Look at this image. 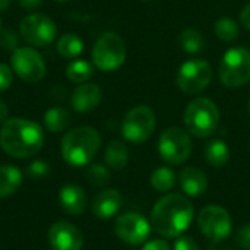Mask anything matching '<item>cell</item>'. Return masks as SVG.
<instances>
[{
    "label": "cell",
    "mask_w": 250,
    "mask_h": 250,
    "mask_svg": "<svg viewBox=\"0 0 250 250\" xmlns=\"http://www.w3.org/2000/svg\"><path fill=\"white\" fill-rule=\"evenodd\" d=\"M12 70L25 82L35 83L45 76V63L38 51L31 47H18L12 53Z\"/></svg>",
    "instance_id": "12"
},
{
    "label": "cell",
    "mask_w": 250,
    "mask_h": 250,
    "mask_svg": "<svg viewBox=\"0 0 250 250\" xmlns=\"http://www.w3.org/2000/svg\"><path fill=\"white\" fill-rule=\"evenodd\" d=\"M92 73H94V67L86 60H73L66 67V76L69 78V81L75 83L86 82L92 76Z\"/></svg>",
    "instance_id": "26"
},
{
    "label": "cell",
    "mask_w": 250,
    "mask_h": 250,
    "mask_svg": "<svg viewBox=\"0 0 250 250\" xmlns=\"http://www.w3.org/2000/svg\"><path fill=\"white\" fill-rule=\"evenodd\" d=\"M174 185H176V174L168 167H160L151 174V186L160 193H166L171 190Z\"/></svg>",
    "instance_id": "25"
},
{
    "label": "cell",
    "mask_w": 250,
    "mask_h": 250,
    "mask_svg": "<svg viewBox=\"0 0 250 250\" xmlns=\"http://www.w3.org/2000/svg\"><path fill=\"white\" fill-rule=\"evenodd\" d=\"M105 163L113 170H123L129 163V149L122 141H111L105 148Z\"/></svg>",
    "instance_id": "20"
},
{
    "label": "cell",
    "mask_w": 250,
    "mask_h": 250,
    "mask_svg": "<svg viewBox=\"0 0 250 250\" xmlns=\"http://www.w3.org/2000/svg\"><path fill=\"white\" fill-rule=\"evenodd\" d=\"M54 1H59V3H63V1H67V0H54Z\"/></svg>",
    "instance_id": "40"
},
{
    "label": "cell",
    "mask_w": 250,
    "mask_h": 250,
    "mask_svg": "<svg viewBox=\"0 0 250 250\" xmlns=\"http://www.w3.org/2000/svg\"><path fill=\"white\" fill-rule=\"evenodd\" d=\"M13 81V70L7 64L0 63V92L6 91Z\"/></svg>",
    "instance_id": "32"
},
{
    "label": "cell",
    "mask_w": 250,
    "mask_h": 250,
    "mask_svg": "<svg viewBox=\"0 0 250 250\" xmlns=\"http://www.w3.org/2000/svg\"><path fill=\"white\" fill-rule=\"evenodd\" d=\"M126 60L125 40L116 32L103 34L92 48V62L95 67L103 72H113L119 69Z\"/></svg>",
    "instance_id": "6"
},
{
    "label": "cell",
    "mask_w": 250,
    "mask_h": 250,
    "mask_svg": "<svg viewBox=\"0 0 250 250\" xmlns=\"http://www.w3.org/2000/svg\"><path fill=\"white\" fill-rule=\"evenodd\" d=\"M114 233L122 242L132 246H138L148 240L151 234V224L144 215L136 212H127L116 220Z\"/></svg>",
    "instance_id": "13"
},
{
    "label": "cell",
    "mask_w": 250,
    "mask_h": 250,
    "mask_svg": "<svg viewBox=\"0 0 250 250\" xmlns=\"http://www.w3.org/2000/svg\"><path fill=\"white\" fill-rule=\"evenodd\" d=\"M100 145L101 138L94 127H76L67 132L62 139V155L67 164L82 167L92 161Z\"/></svg>",
    "instance_id": "3"
},
{
    "label": "cell",
    "mask_w": 250,
    "mask_h": 250,
    "mask_svg": "<svg viewBox=\"0 0 250 250\" xmlns=\"http://www.w3.org/2000/svg\"><path fill=\"white\" fill-rule=\"evenodd\" d=\"M204 155H205V160L209 166L223 167L224 164H227V161L230 158V149L224 141L212 139L205 145Z\"/></svg>",
    "instance_id": "21"
},
{
    "label": "cell",
    "mask_w": 250,
    "mask_h": 250,
    "mask_svg": "<svg viewBox=\"0 0 250 250\" xmlns=\"http://www.w3.org/2000/svg\"><path fill=\"white\" fill-rule=\"evenodd\" d=\"M193 151V144L188 132L179 127L166 129L158 141V152L161 158L173 166L183 164L189 160Z\"/></svg>",
    "instance_id": "7"
},
{
    "label": "cell",
    "mask_w": 250,
    "mask_h": 250,
    "mask_svg": "<svg viewBox=\"0 0 250 250\" xmlns=\"http://www.w3.org/2000/svg\"><path fill=\"white\" fill-rule=\"evenodd\" d=\"M157 126V119L148 105H138L132 108L123 119L122 135L132 144H142L148 141Z\"/></svg>",
    "instance_id": "8"
},
{
    "label": "cell",
    "mask_w": 250,
    "mask_h": 250,
    "mask_svg": "<svg viewBox=\"0 0 250 250\" xmlns=\"http://www.w3.org/2000/svg\"><path fill=\"white\" fill-rule=\"evenodd\" d=\"M240 22L243 23V26H245L246 29H249L250 31V4H246V6L243 7V10H242V13H240Z\"/></svg>",
    "instance_id": "36"
},
{
    "label": "cell",
    "mask_w": 250,
    "mask_h": 250,
    "mask_svg": "<svg viewBox=\"0 0 250 250\" xmlns=\"http://www.w3.org/2000/svg\"><path fill=\"white\" fill-rule=\"evenodd\" d=\"M249 113H250V101H249Z\"/></svg>",
    "instance_id": "43"
},
{
    "label": "cell",
    "mask_w": 250,
    "mask_h": 250,
    "mask_svg": "<svg viewBox=\"0 0 250 250\" xmlns=\"http://www.w3.org/2000/svg\"><path fill=\"white\" fill-rule=\"evenodd\" d=\"M141 250H170V245L166 240L161 239H155V240H149L146 242Z\"/></svg>",
    "instance_id": "34"
},
{
    "label": "cell",
    "mask_w": 250,
    "mask_h": 250,
    "mask_svg": "<svg viewBox=\"0 0 250 250\" xmlns=\"http://www.w3.org/2000/svg\"><path fill=\"white\" fill-rule=\"evenodd\" d=\"M44 125H45L47 130H50L53 133L63 132L70 125V114L67 110L62 108V107H53L45 111Z\"/></svg>",
    "instance_id": "22"
},
{
    "label": "cell",
    "mask_w": 250,
    "mask_h": 250,
    "mask_svg": "<svg viewBox=\"0 0 250 250\" xmlns=\"http://www.w3.org/2000/svg\"><path fill=\"white\" fill-rule=\"evenodd\" d=\"M174 250H201V248L190 237H177L174 243Z\"/></svg>",
    "instance_id": "33"
},
{
    "label": "cell",
    "mask_w": 250,
    "mask_h": 250,
    "mask_svg": "<svg viewBox=\"0 0 250 250\" xmlns=\"http://www.w3.org/2000/svg\"><path fill=\"white\" fill-rule=\"evenodd\" d=\"M59 202L66 214L81 215L86 209L88 198L85 190L78 185H66L59 193Z\"/></svg>",
    "instance_id": "16"
},
{
    "label": "cell",
    "mask_w": 250,
    "mask_h": 250,
    "mask_svg": "<svg viewBox=\"0 0 250 250\" xmlns=\"http://www.w3.org/2000/svg\"><path fill=\"white\" fill-rule=\"evenodd\" d=\"M220 81L227 88H240L250 82V51L245 47L227 50L218 67Z\"/></svg>",
    "instance_id": "5"
},
{
    "label": "cell",
    "mask_w": 250,
    "mask_h": 250,
    "mask_svg": "<svg viewBox=\"0 0 250 250\" xmlns=\"http://www.w3.org/2000/svg\"><path fill=\"white\" fill-rule=\"evenodd\" d=\"M19 32L32 47H45L57 37V26L53 19L44 13H31L21 21Z\"/></svg>",
    "instance_id": "10"
},
{
    "label": "cell",
    "mask_w": 250,
    "mask_h": 250,
    "mask_svg": "<svg viewBox=\"0 0 250 250\" xmlns=\"http://www.w3.org/2000/svg\"><path fill=\"white\" fill-rule=\"evenodd\" d=\"M18 3L25 10H35L42 4V0H18Z\"/></svg>",
    "instance_id": "35"
},
{
    "label": "cell",
    "mask_w": 250,
    "mask_h": 250,
    "mask_svg": "<svg viewBox=\"0 0 250 250\" xmlns=\"http://www.w3.org/2000/svg\"><path fill=\"white\" fill-rule=\"evenodd\" d=\"M212 79V67L202 59H192L183 63L177 72V86L189 95L202 92Z\"/></svg>",
    "instance_id": "11"
},
{
    "label": "cell",
    "mask_w": 250,
    "mask_h": 250,
    "mask_svg": "<svg viewBox=\"0 0 250 250\" xmlns=\"http://www.w3.org/2000/svg\"><path fill=\"white\" fill-rule=\"evenodd\" d=\"M214 31H215V35L223 41H234L240 34L237 22L229 16L220 18L214 25Z\"/></svg>",
    "instance_id": "27"
},
{
    "label": "cell",
    "mask_w": 250,
    "mask_h": 250,
    "mask_svg": "<svg viewBox=\"0 0 250 250\" xmlns=\"http://www.w3.org/2000/svg\"><path fill=\"white\" fill-rule=\"evenodd\" d=\"M19 45V37L13 29L0 28V47L7 51H15Z\"/></svg>",
    "instance_id": "29"
},
{
    "label": "cell",
    "mask_w": 250,
    "mask_h": 250,
    "mask_svg": "<svg viewBox=\"0 0 250 250\" xmlns=\"http://www.w3.org/2000/svg\"><path fill=\"white\" fill-rule=\"evenodd\" d=\"M48 242L53 250H81L83 246L82 233L67 221H59L50 227Z\"/></svg>",
    "instance_id": "14"
},
{
    "label": "cell",
    "mask_w": 250,
    "mask_h": 250,
    "mask_svg": "<svg viewBox=\"0 0 250 250\" xmlns=\"http://www.w3.org/2000/svg\"><path fill=\"white\" fill-rule=\"evenodd\" d=\"M0 28H1V19H0Z\"/></svg>",
    "instance_id": "42"
},
{
    "label": "cell",
    "mask_w": 250,
    "mask_h": 250,
    "mask_svg": "<svg viewBox=\"0 0 250 250\" xmlns=\"http://www.w3.org/2000/svg\"><path fill=\"white\" fill-rule=\"evenodd\" d=\"M9 6H10V0H0V13L7 10Z\"/></svg>",
    "instance_id": "38"
},
{
    "label": "cell",
    "mask_w": 250,
    "mask_h": 250,
    "mask_svg": "<svg viewBox=\"0 0 250 250\" xmlns=\"http://www.w3.org/2000/svg\"><path fill=\"white\" fill-rule=\"evenodd\" d=\"M7 114H9V110H7V105L4 104V101L0 100V122H6L7 120Z\"/></svg>",
    "instance_id": "37"
},
{
    "label": "cell",
    "mask_w": 250,
    "mask_h": 250,
    "mask_svg": "<svg viewBox=\"0 0 250 250\" xmlns=\"http://www.w3.org/2000/svg\"><path fill=\"white\" fill-rule=\"evenodd\" d=\"M179 182H180V188H182L183 193H186L188 196H192V198L204 195L208 189L207 176L198 167L183 168L179 176Z\"/></svg>",
    "instance_id": "18"
},
{
    "label": "cell",
    "mask_w": 250,
    "mask_h": 250,
    "mask_svg": "<svg viewBox=\"0 0 250 250\" xmlns=\"http://www.w3.org/2000/svg\"><path fill=\"white\" fill-rule=\"evenodd\" d=\"M142 1H151V0H142Z\"/></svg>",
    "instance_id": "41"
},
{
    "label": "cell",
    "mask_w": 250,
    "mask_h": 250,
    "mask_svg": "<svg viewBox=\"0 0 250 250\" xmlns=\"http://www.w3.org/2000/svg\"><path fill=\"white\" fill-rule=\"evenodd\" d=\"M72 107L78 113L95 110L101 101V88L95 83H81L72 94Z\"/></svg>",
    "instance_id": "15"
},
{
    "label": "cell",
    "mask_w": 250,
    "mask_h": 250,
    "mask_svg": "<svg viewBox=\"0 0 250 250\" xmlns=\"http://www.w3.org/2000/svg\"><path fill=\"white\" fill-rule=\"evenodd\" d=\"M185 126L196 138L211 136L220 123V110L209 98H195L185 110Z\"/></svg>",
    "instance_id": "4"
},
{
    "label": "cell",
    "mask_w": 250,
    "mask_h": 250,
    "mask_svg": "<svg viewBox=\"0 0 250 250\" xmlns=\"http://www.w3.org/2000/svg\"><path fill=\"white\" fill-rule=\"evenodd\" d=\"M123 199L116 189H107L100 192L92 202V212L100 220H110L122 208Z\"/></svg>",
    "instance_id": "17"
},
{
    "label": "cell",
    "mask_w": 250,
    "mask_h": 250,
    "mask_svg": "<svg viewBox=\"0 0 250 250\" xmlns=\"http://www.w3.org/2000/svg\"><path fill=\"white\" fill-rule=\"evenodd\" d=\"M221 250H233V249H231V248H229V246H227V248H223V249H221Z\"/></svg>",
    "instance_id": "39"
},
{
    "label": "cell",
    "mask_w": 250,
    "mask_h": 250,
    "mask_svg": "<svg viewBox=\"0 0 250 250\" xmlns=\"http://www.w3.org/2000/svg\"><path fill=\"white\" fill-rule=\"evenodd\" d=\"M50 173V166L45 161L35 160L28 166V174L34 179H41Z\"/></svg>",
    "instance_id": "30"
},
{
    "label": "cell",
    "mask_w": 250,
    "mask_h": 250,
    "mask_svg": "<svg viewBox=\"0 0 250 250\" xmlns=\"http://www.w3.org/2000/svg\"><path fill=\"white\" fill-rule=\"evenodd\" d=\"M179 44L186 53L196 54V53H201L204 50L205 40L199 31H196L193 28H186L179 35Z\"/></svg>",
    "instance_id": "24"
},
{
    "label": "cell",
    "mask_w": 250,
    "mask_h": 250,
    "mask_svg": "<svg viewBox=\"0 0 250 250\" xmlns=\"http://www.w3.org/2000/svg\"><path fill=\"white\" fill-rule=\"evenodd\" d=\"M45 136L42 127L28 119H7L0 130V146L13 158H29L41 151Z\"/></svg>",
    "instance_id": "2"
},
{
    "label": "cell",
    "mask_w": 250,
    "mask_h": 250,
    "mask_svg": "<svg viewBox=\"0 0 250 250\" xmlns=\"http://www.w3.org/2000/svg\"><path fill=\"white\" fill-rule=\"evenodd\" d=\"M234 243H236L240 249L250 250V224L243 226V227L237 231V234H236V237H234Z\"/></svg>",
    "instance_id": "31"
},
{
    "label": "cell",
    "mask_w": 250,
    "mask_h": 250,
    "mask_svg": "<svg viewBox=\"0 0 250 250\" xmlns=\"http://www.w3.org/2000/svg\"><path fill=\"white\" fill-rule=\"evenodd\" d=\"M86 179L94 186H105L111 180V174L103 164H91L86 170Z\"/></svg>",
    "instance_id": "28"
},
{
    "label": "cell",
    "mask_w": 250,
    "mask_h": 250,
    "mask_svg": "<svg viewBox=\"0 0 250 250\" xmlns=\"http://www.w3.org/2000/svg\"><path fill=\"white\" fill-rule=\"evenodd\" d=\"M198 227L208 240L218 243L231 234L233 220L223 207L208 205L198 215Z\"/></svg>",
    "instance_id": "9"
},
{
    "label": "cell",
    "mask_w": 250,
    "mask_h": 250,
    "mask_svg": "<svg viewBox=\"0 0 250 250\" xmlns=\"http://www.w3.org/2000/svg\"><path fill=\"white\" fill-rule=\"evenodd\" d=\"M59 54L64 59H76L83 51V42L76 34H64L57 40Z\"/></svg>",
    "instance_id": "23"
},
{
    "label": "cell",
    "mask_w": 250,
    "mask_h": 250,
    "mask_svg": "<svg viewBox=\"0 0 250 250\" xmlns=\"http://www.w3.org/2000/svg\"><path fill=\"white\" fill-rule=\"evenodd\" d=\"M22 185V173L15 166H0V198L13 195Z\"/></svg>",
    "instance_id": "19"
},
{
    "label": "cell",
    "mask_w": 250,
    "mask_h": 250,
    "mask_svg": "<svg viewBox=\"0 0 250 250\" xmlns=\"http://www.w3.org/2000/svg\"><path fill=\"white\" fill-rule=\"evenodd\" d=\"M195 215L193 205L183 195H167L152 208L151 221L154 229L164 237L177 239L192 224Z\"/></svg>",
    "instance_id": "1"
}]
</instances>
